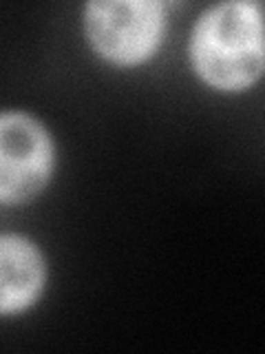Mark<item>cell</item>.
Segmentation results:
<instances>
[{"label":"cell","mask_w":265,"mask_h":354,"mask_svg":"<svg viewBox=\"0 0 265 354\" xmlns=\"http://www.w3.org/2000/svg\"><path fill=\"white\" fill-rule=\"evenodd\" d=\"M188 60L199 82L217 93H246L265 71L263 7L228 0L206 7L188 38Z\"/></svg>","instance_id":"obj_1"},{"label":"cell","mask_w":265,"mask_h":354,"mask_svg":"<svg viewBox=\"0 0 265 354\" xmlns=\"http://www.w3.org/2000/svg\"><path fill=\"white\" fill-rule=\"evenodd\" d=\"M168 20V5L157 0H91L82 7L88 47L115 69L150 62L166 40Z\"/></svg>","instance_id":"obj_2"},{"label":"cell","mask_w":265,"mask_h":354,"mask_svg":"<svg viewBox=\"0 0 265 354\" xmlns=\"http://www.w3.org/2000/svg\"><path fill=\"white\" fill-rule=\"evenodd\" d=\"M58 147L49 127L27 111H0V206L38 199L55 175Z\"/></svg>","instance_id":"obj_3"},{"label":"cell","mask_w":265,"mask_h":354,"mask_svg":"<svg viewBox=\"0 0 265 354\" xmlns=\"http://www.w3.org/2000/svg\"><path fill=\"white\" fill-rule=\"evenodd\" d=\"M47 281L49 261L38 243L20 232H0V319L36 308Z\"/></svg>","instance_id":"obj_4"}]
</instances>
